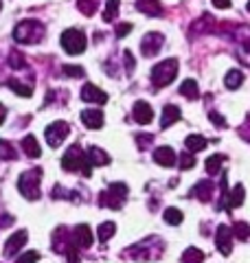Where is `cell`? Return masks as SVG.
Here are the masks:
<instances>
[{"label":"cell","instance_id":"1","mask_svg":"<svg viewBox=\"0 0 250 263\" xmlns=\"http://www.w3.org/2000/svg\"><path fill=\"white\" fill-rule=\"evenodd\" d=\"M44 37V24L38 20H22L13 29V40L18 44H38Z\"/></svg>","mask_w":250,"mask_h":263},{"label":"cell","instance_id":"2","mask_svg":"<svg viewBox=\"0 0 250 263\" xmlns=\"http://www.w3.org/2000/svg\"><path fill=\"white\" fill-rule=\"evenodd\" d=\"M178 75V60H165L160 64H156L152 68V84L154 88H165L169 86Z\"/></svg>","mask_w":250,"mask_h":263},{"label":"cell","instance_id":"3","mask_svg":"<svg viewBox=\"0 0 250 263\" xmlns=\"http://www.w3.org/2000/svg\"><path fill=\"white\" fill-rule=\"evenodd\" d=\"M62 167L66 171H83V176H90V162L86 160V154H83V149L79 145H70L68 152L64 154L62 158Z\"/></svg>","mask_w":250,"mask_h":263},{"label":"cell","instance_id":"4","mask_svg":"<svg viewBox=\"0 0 250 263\" xmlns=\"http://www.w3.org/2000/svg\"><path fill=\"white\" fill-rule=\"evenodd\" d=\"M60 42H62V48L68 55H81L83 51H86L88 40H86V35H83V31H79V29H66L62 33Z\"/></svg>","mask_w":250,"mask_h":263},{"label":"cell","instance_id":"5","mask_svg":"<svg viewBox=\"0 0 250 263\" xmlns=\"http://www.w3.org/2000/svg\"><path fill=\"white\" fill-rule=\"evenodd\" d=\"M40 180H42V169H31L24 171L18 180V189L27 200H38L40 197Z\"/></svg>","mask_w":250,"mask_h":263},{"label":"cell","instance_id":"6","mask_svg":"<svg viewBox=\"0 0 250 263\" xmlns=\"http://www.w3.org/2000/svg\"><path fill=\"white\" fill-rule=\"evenodd\" d=\"M125 200H128V184H123V182L112 184L108 191L99 195V204L108 209H114V211H119Z\"/></svg>","mask_w":250,"mask_h":263},{"label":"cell","instance_id":"7","mask_svg":"<svg viewBox=\"0 0 250 263\" xmlns=\"http://www.w3.org/2000/svg\"><path fill=\"white\" fill-rule=\"evenodd\" d=\"M68 134H70V127H68V123H64V121H55V123H51V125L44 129L46 143L51 147H60Z\"/></svg>","mask_w":250,"mask_h":263},{"label":"cell","instance_id":"8","mask_svg":"<svg viewBox=\"0 0 250 263\" xmlns=\"http://www.w3.org/2000/svg\"><path fill=\"white\" fill-rule=\"evenodd\" d=\"M163 44H165V35H160V33H147V35L143 37V42H140V51H143V55L145 57H152V55H156L158 51L163 48Z\"/></svg>","mask_w":250,"mask_h":263},{"label":"cell","instance_id":"9","mask_svg":"<svg viewBox=\"0 0 250 263\" xmlns=\"http://www.w3.org/2000/svg\"><path fill=\"white\" fill-rule=\"evenodd\" d=\"M215 241H218V250L224 254V257H228L233 252V230L226 224H220L218 233H215Z\"/></svg>","mask_w":250,"mask_h":263},{"label":"cell","instance_id":"10","mask_svg":"<svg viewBox=\"0 0 250 263\" xmlns=\"http://www.w3.org/2000/svg\"><path fill=\"white\" fill-rule=\"evenodd\" d=\"M81 101L83 103H99V105H103L108 101V95L103 92L101 88H97L95 84H86L81 88Z\"/></svg>","mask_w":250,"mask_h":263},{"label":"cell","instance_id":"11","mask_svg":"<svg viewBox=\"0 0 250 263\" xmlns=\"http://www.w3.org/2000/svg\"><path fill=\"white\" fill-rule=\"evenodd\" d=\"M27 239H29L27 230H18V233H13L9 239H7V243H5V257H13L15 252H20L22 246L27 243Z\"/></svg>","mask_w":250,"mask_h":263},{"label":"cell","instance_id":"12","mask_svg":"<svg viewBox=\"0 0 250 263\" xmlns=\"http://www.w3.org/2000/svg\"><path fill=\"white\" fill-rule=\"evenodd\" d=\"M132 114H134V121L138 123V125H149L152 119H154V110H152V105H149L147 101H136Z\"/></svg>","mask_w":250,"mask_h":263},{"label":"cell","instance_id":"13","mask_svg":"<svg viewBox=\"0 0 250 263\" xmlns=\"http://www.w3.org/2000/svg\"><path fill=\"white\" fill-rule=\"evenodd\" d=\"M81 123H83V125H86L88 129H101V127H103V112L97 110V108L83 110V112H81Z\"/></svg>","mask_w":250,"mask_h":263},{"label":"cell","instance_id":"14","mask_svg":"<svg viewBox=\"0 0 250 263\" xmlns=\"http://www.w3.org/2000/svg\"><path fill=\"white\" fill-rule=\"evenodd\" d=\"M176 152L171 149V147H167V145H163V147H158V149L154 152V160L160 164V167H173L176 164Z\"/></svg>","mask_w":250,"mask_h":263},{"label":"cell","instance_id":"15","mask_svg":"<svg viewBox=\"0 0 250 263\" xmlns=\"http://www.w3.org/2000/svg\"><path fill=\"white\" fill-rule=\"evenodd\" d=\"M86 160L90 162V167L97 164V167H105V164H110V156H108L103 149H99V147H88L86 152Z\"/></svg>","mask_w":250,"mask_h":263},{"label":"cell","instance_id":"16","mask_svg":"<svg viewBox=\"0 0 250 263\" xmlns=\"http://www.w3.org/2000/svg\"><path fill=\"white\" fill-rule=\"evenodd\" d=\"M136 9L140 13L149 15V18H158V15H163V5L158 3V0H138Z\"/></svg>","mask_w":250,"mask_h":263},{"label":"cell","instance_id":"17","mask_svg":"<svg viewBox=\"0 0 250 263\" xmlns=\"http://www.w3.org/2000/svg\"><path fill=\"white\" fill-rule=\"evenodd\" d=\"M213 191H215V186L211 180H202V182H198L193 189H191V193H193L198 200H202V202H208L213 197Z\"/></svg>","mask_w":250,"mask_h":263},{"label":"cell","instance_id":"18","mask_svg":"<svg viewBox=\"0 0 250 263\" xmlns=\"http://www.w3.org/2000/svg\"><path fill=\"white\" fill-rule=\"evenodd\" d=\"M182 117V112L178 105H165V110H163V119H160V127H171L173 123H178Z\"/></svg>","mask_w":250,"mask_h":263},{"label":"cell","instance_id":"19","mask_svg":"<svg viewBox=\"0 0 250 263\" xmlns=\"http://www.w3.org/2000/svg\"><path fill=\"white\" fill-rule=\"evenodd\" d=\"M75 243H77L79 248H90V246H93V233H90V228L86 224L75 228Z\"/></svg>","mask_w":250,"mask_h":263},{"label":"cell","instance_id":"20","mask_svg":"<svg viewBox=\"0 0 250 263\" xmlns=\"http://www.w3.org/2000/svg\"><path fill=\"white\" fill-rule=\"evenodd\" d=\"M244 204V184L233 186V191L226 195V211L228 209H237Z\"/></svg>","mask_w":250,"mask_h":263},{"label":"cell","instance_id":"21","mask_svg":"<svg viewBox=\"0 0 250 263\" xmlns=\"http://www.w3.org/2000/svg\"><path fill=\"white\" fill-rule=\"evenodd\" d=\"M22 149H24V154H27L29 158H40V154H42L38 138H35V136H31V134L22 138Z\"/></svg>","mask_w":250,"mask_h":263},{"label":"cell","instance_id":"22","mask_svg":"<svg viewBox=\"0 0 250 263\" xmlns=\"http://www.w3.org/2000/svg\"><path fill=\"white\" fill-rule=\"evenodd\" d=\"M180 95H182V97H187V99H191V101H195V99L200 97L198 81H193V79L182 81V84H180Z\"/></svg>","mask_w":250,"mask_h":263},{"label":"cell","instance_id":"23","mask_svg":"<svg viewBox=\"0 0 250 263\" xmlns=\"http://www.w3.org/2000/svg\"><path fill=\"white\" fill-rule=\"evenodd\" d=\"M185 147H187V149H189L191 154L202 152L204 147H206V138H204V136H200V134H191V136H187Z\"/></svg>","mask_w":250,"mask_h":263},{"label":"cell","instance_id":"24","mask_svg":"<svg viewBox=\"0 0 250 263\" xmlns=\"http://www.w3.org/2000/svg\"><path fill=\"white\" fill-rule=\"evenodd\" d=\"M204 261V252L195 248V246H189V248L182 252V263H202Z\"/></svg>","mask_w":250,"mask_h":263},{"label":"cell","instance_id":"25","mask_svg":"<svg viewBox=\"0 0 250 263\" xmlns=\"http://www.w3.org/2000/svg\"><path fill=\"white\" fill-rule=\"evenodd\" d=\"M222 162H224V156H220V154H213L211 158H206V164H204L206 174H208V176H215V174L220 171Z\"/></svg>","mask_w":250,"mask_h":263},{"label":"cell","instance_id":"26","mask_svg":"<svg viewBox=\"0 0 250 263\" xmlns=\"http://www.w3.org/2000/svg\"><path fill=\"white\" fill-rule=\"evenodd\" d=\"M224 84H226V88H230V90L239 88L241 84H244V72H241V70H228V75H226V79H224Z\"/></svg>","mask_w":250,"mask_h":263},{"label":"cell","instance_id":"27","mask_svg":"<svg viewBox=\"0 0 250 263\" xmlns=\"http://www.w3.org/2000/svg\"><path fill=\"white\" fill-rule=\"evenodd\" d=\"M116 233V226H114V221H103L101 226L97 228V235H99V241H108L110 237Z\"/></svg>","mask_w":250,"mask_h":263},{"label":"cell","instance_id":"28","mask_svg":"<svg viewBox=\"0 0 250 263\" xmlns=\"http://www.w3.org/2000/svg\"><path fill=\"white\" fill-rule=\"evenodd\" d=\"M7 86H9L15 95H20V97H31L33 95V90L27 86V84H22V81H18V79H9L7 81Z\"/></svg>","mask_w":250,"mask_h":263},{"label":"cell","instance_id":"29","mask_svg":"<svg viewBox=\"0 0 250 263\" xmlns=\"http://www.w3.org/2000/svg\"><path fill=\"white\" fill-rule=\"evenodd\" d=\"M119 5H121V0H105V11H103V20L105 22L114 20V15L119 13Z\"/></svg>","mask_w":250,"mask_h":263},{"label":"cell","instance_id":"30","mask_svg":"<svg viewBox=\"0 0 250 263\" xmlns=\"http://www.w3.org/2000/svg\"><path fill=\"white\" fill-rule=\"evenodd\" d=\"M0 158L3 160H15V149L9 141H5V138H0Z\"/></svg>","mask_w":250,"mask_h":263},{"label":"cell","instance_id":"31","mask_svg":"<svg viewBox=\"0 0 250 263\" xmlns=\"http://www.w3.org/2000/svg\"><path fill=\"white\" fill-rule=\"evenodd\" d=\"M77 5H79V11L90 18V15H95V11H97L99 0H77Z\"/></svg>","mask_w":250,"mask_h":263},{"label":"cell","instance_id":"32","mask_svg":"<svg viewBox=\"0 0 250 263\" xmlns=\"http://www.w3.org/2000/svg\"><path fill=\"white\" fill-rule=\"evenodd\" d=\"M163 217H165L167 224H171V226L182 224V211H178V209H167Z\"/></svg>","mask_w":250,"mask_h":263},{"label":"cell","instance_id":"33","mask_svg":"<svg viewBox=\"0 0 250 263\" xmlns=\"http://www.w3.org/2000/svg\"><path fill=\"white\" fill-rule=\"evenodd\" d=\"M9 66H11L13 70L24 68V66H27V62H24V55H22L20 51H11V53H9Z\"/></svg>","mask_w":250,"mask_h":263},{"label":"cell","instance_id":"34","mask_svg":"<svg viewBox=\"0 0 250 263\" xmlns=\"http://www.w3.org/2000/svg\"><path fill=\"white\" fill-rule=\"evenodd\" d=\"M176 162L180 164V169H193L195 167V158H193V154H191V152L182 154L180 158H176Z\"/></svg>","mask_w":250,"mask_h":263},{"label":"cell","instance_id":"35","mask_svg":"<svg viewBox=\"0 0 250 263\" xmlns=\"http://www.w3.org/2000/svg\"><path fill=\"white\" fill-rule=\"evenodd\" d=\"M233 235H237L239 239H248L250 237V226L246 224V221H239V224H235V228H230Z\"/></svg>","mask_w":250,"mask_h":263},{"label":"cell","instance_id":"36","mask_svg":"<svg viewBox=\"0 0 250 263\" xmlns=\"http://www.w3.org/2000/svg\"><path fill=\"white\" fill-rule=\"evenodd\" d=\"M123 62H125V70H128V72L134 70L136 60H134V55H132V51H123Z\"/></svg>","mask_w":250,"mask_h":263},{"label":"cell","instance_id":"37","mask_svg":"<svg viewBox=\"0 0 250 263\" xmlns=\"http://www.w3.org/2000/svg\"><path fill=\"white\" fill-rule=\"evenodd\" d=\"M40 259V252H35V250H29V252H24L22 257L15 261V263H35Z\"/></svg>","mask_w":250,"mask_h":263},{"label":"cell","instance_id":"38","mask_svg":"<svg viewBox=\"0 0 250 263\" xmlns=\"http://www.w3.org/2000/svg\"><path fill=\"white\" fill-rule=\"evenodd\" d=\"M64 72L68 77H83V68H81V66H64Z\"/></svg>","mask_w":250,"mask_h":263},{"label":"cell","instance_id":"39","mask_svg":"<svg viewBox=\"0 0 250 263\" xmlns=\"http://www.w3.org/2000/svg\"><path fill=\"white\" fill-rule=\"evenodd\" d=\"M211 121H213V125H218V127H226V119L218 112H211Z\"/></svg>","mask_w":250,"mask_h":263},{"label":"cell","instance_id":"40","mask_svg":"<svg viewBox=\"0 0 250 263\" xmlns=\"http://www.w3.org/2000/svg\"><path fill=\"white\" fill-rule=\"evenodd\" d=\"M136 138H138V147H140V149H145V147L152 145V141H154L152 134H149V136H147V134H138Z\"/></svg>","mask_w":250,"mask_h":263},{"label":"cell","instance_id":"41","mask_svg":"<svg viewBox=\"0 0 250 263\" xmlns=\"http://www.w3.org/2000/svg\"><path fill=\"white\" fill-rule=\"evenodd\" d=\"M128 33H132V24H130V22L119 24V29H116V35H119V37H125Z\"/></svg>","mask_w":250,"mask_h":263},{"label":"cell","instance_id":"42","mask_svg":"<svg viewBox=\"0 0 250 263\" xmlns=\"http://www.w3.org/2000/svg\"><path fill=\"white\" fill-rule=\"evenodd\" d=\"M213 5L218 9H230V0H213Z\"/></svg>","mask_w":250,"mask_h":263},{"label":"cell","instance_id":"43","mask_svg":"<svg viewBox=\"0 0 250 263\" xmlns=\"http://www.w3.org/2000/svg\"><path fill=\"white\" fill-rule=\"evenodd\" d=\"M5 117H7V108H5L3 103H0V125L5 123Z\"/></svg>","mask_w":250,"mask_h":263},{"label":"cell","instance_id":"44","mask_svg":"<svg viewBox=\"0 0 250 263\" xmlns=\"http://www.w3.org/2000/svg\"><path fill=\"white\" fill-rule=\"evenodd\" d=\"M248 11H250V3H248Z\"/></svg>","mask_w":250,"mask_h":263},{"label":"cell","instance_id":"45","mask_svg":"<svg viewBox=\"0 0 250 263\" xmlns=\"http://www.w3.org/2000/svg\"><path fill=\"white\" fill-rule=\"evenodd\" d=\"M0 9H3V3H0Z\"/></svg>","mask_w":250,"mask_h":263}]
</instances>
